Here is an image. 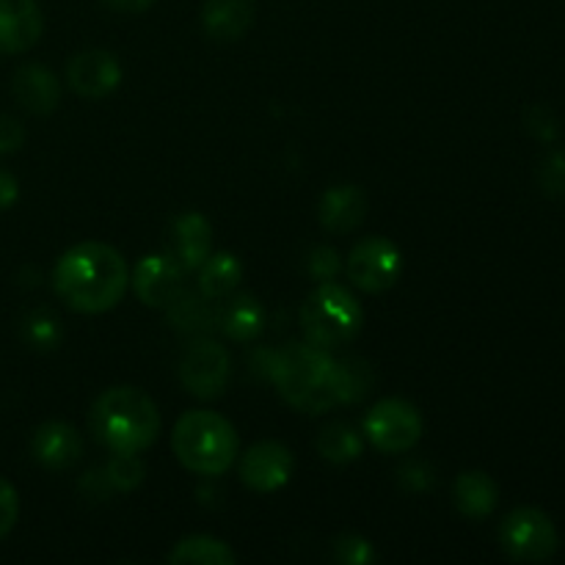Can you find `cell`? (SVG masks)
Here are the masks:
<instances>
[{"label": "cell", "instance_id": "obj_5", "mask_svg": "<svg viewBox=\"0 0 565 565\" xmlns=\"http://www.w3.org/2000/svg\"><path fill=\"white\" fill-rule=\"evenodd\" d=\"M362 303L348 287L334 285V281H320L318 290L303 301V334H307V342L323 351L348 345L362 331Z\"/></svg>", "mask_w": 565, "mask_h": 565}, {"label": "cell", "instance_id": "obj_10", "mask_svg": "<svg viewBox=\"0 0 565 565\" xmlns=\"http://www.w3.org/2000/svg\"><path fill=\"white\" fill-rule=\"evenodd\" d=\"M182 265L171 254H149L132 274V290L147 307H169L182 292Z\"/></svg>", "mask_w": 565, "mask_h": 565}, {"label": "cell", "instance_id": "obj_28", "mask_svg": "<svg viewBox=\"0 0 565 565\" xmlns=\"http://www.w3.org/2000/svg\"><path fill=\"white\" fill-rule=\"evenodd\" d=\"M334 557L348 565H367L375 563V550L370 541L359 539V535H342L334 544Z\"/></svg>", "mask_w": 565, "mask_h": 565}, {"label": "cell", "instance_id": "obj_1", "mask_svg": "<svg viewBox=\"0 0 565 565\" xmlns=\"http://www.w3.org/2000/svg\"><path fill=\"white\" fill-rule=\"evenodd\" d=\"M53 285L70 309L99 315L125 298L130 270L125 257L108 243H81L58 259Z\"/></svg>", "mask_w": 565, "mask_h": 565}, {"label": "cell", "instance_id": "obj_12", "mask_svg": "<svg viewBox=\"0 0 565 565\" xmlns=\"http://www.w3.org/2000/svg\"><path fill=\"white\" fill-rule=\"evenodd\" d=\"M292 452L279 441H259L241 458V480L254 491H276L290 480Z\"/></svg>", "mask_w": 565, "mask_h": 565}, {"label": "cell", "instance_id": "obj_34", "mask_svg": "<svg viewBox=\"0 0 565 565\" xmlns=\"http://www.w3.org/2000/svg\"><path fill=\"white\" fill-rule=\"evenodd\" d=\"M17 196H20V185H17V180L9 171L0 169V210L11 207L17 202Z\"/></svg>", "mask_w": 565, "mask_h": 565}, {"label": "cell", "instance_id": "obj_35", "mask_svg": "<svg viewBox=\"0 0 565 565\" xmlns=\"http://www.w3.org/2000/svg\"><path fill=\"white\" fill-rule=\"evenodd\" d=\"M108 9L121 11V14H138V11H147L154 0H103Z\"/></svg>", "mask_w": 565, "mask_h": 565}, {"label": "cell", "instance_id": "obj_27", "mask_svg": "<svg viewBox=\"0 0 565 565\" xmlns=\"http://www.w3.org/2000/svg\"><path fill=\"white\" fill-rule=\"evenodd\" d=\"M539 182L550 196H565V154L552 152L541 160Z\"/></svg>", "mask_w": 565, "mask_h": 565}, {"label": "cell", "instance_id": "obj_21", "mask_svg": "<svg viewBox=\"0 0 565 565\" xmlns=\"http://www.w3.org/2000/svg\"><path fill=\"white\" fill-rule=\"evenodd\" d=\"M265 315L263 307L254 296H235L224 303L221 309V329L232 337V340L248 342L263 331Z\"/></svg>", "mask_w": 565, "mask_h": 565}, {"label": "cell", "instance_id": "obj_11", "mask_svg": "<svg viewBox=\"0 0 565 565\" xmlns=\"http://www.w3.org/2000/svg\"><path fill=\"white\" fill-rule=\"evenodd\" d=\"M66 81L81 97L103 99L121 83V64L108 50H86L70 61Z\"/></svg>", "mask_w": 565, "mask_h": 565}, {"label": "cell", "instance_id": "obj_8", "mask_svg": "<svg viewBox=\"0 0 565 565\" xmlns=\"http://www.w3.org/2000/svg\"><path fill=\"white\" fill-rule=\"evenodd\" d=\"M232 379V359L224 345L215 340H199L182 353L180 359V381L191 395L202 401L224 395Z\"/></svg>", "mask_w": 565, "mask_h": 565}, {"label": "cell", "instance_id": "obj_25", "mask_svg": "<svg viewBox=\"0 0 565 565\" xmlns=\"http://www.w3.org/2000/svg\"><path fill=\"white\" fill-rule=\"evenodd\" d=\"M204 301H207L204 296L193 298V296H185V292H180V296L169 303L171 323L180 326V329H188V331L210 326V312H207V307H204Z\"/></svg>", "mask_w": 565, "mask_h": 565}, {"label": "cell", "instance_id": "obj_33", "mask_svg": "<svg viewBox=\"0 0 565 565\" xmlns=\"http://www.w3.org/2000/svg\"><path fill=\"white\" fill-rule=\"evenodd\" d=\"M430 478H434V475H430V469L425 467V463H419V461L408 463V467H403V469H401V480H403V486H408V489H414V491L428 489V486H430Z\"/></svg>", "mask_w": 565, "mask_h": 565}, {"label": "cell", "instance_id": "obj_26", "mask_svg": "<svg viewBox=\"0 0 565 565\" xmlns=\"http://www.w3.org/2000/svg\"><path fill=\"white\" fill-rule=\"evenodd\" d=\"M25 337L33 348H55L61 340L58 320L47 312H36L25 320Z\"/></svg>", "mask_w": 565, "mask_h": 565}, {"label": "cell", "instance_id": "obj_16", "mask_svg": "<svg viewBox=\"0 0 565 565\" xmlns=\"http://www.w3.org/2000/svg\"><path fill=\"white\" fill-rule=\"evenodd\" d=\"M318 213L326 230L334 235H348L362 226L364 215H367V196L356 185H337L323 193Z\"/></svg>", "mask_w": 565, "mask_h": 565}, {"label": "cell", "instance_id": "obj_31", "mask_svg": "<svg viewBox=\"0 0 565 565\" xmlns=\"http://www.w3.org/2000/svg\"><path fill=\"white\" fill-rule=\"evenodd\" d=\"M307 268L309 274H312V279L331 281L337 274H340V254L329 246H318L312 252V257H309Z\"/></svg>", "mask_w": 565, "mask_h": 565}, {"label": "cell", "instance_id": "obj_9", "mask_svg": "<svg viewBox=\"0 0 565 565\" xmlns=\"http://www.w3.org/2000/svg\"><path fill=\"white\" fill-rule=\"evenodd\" d=\"M403 257L386 237H364L348 254V279L364 292H386L401 279Z\"/></svg>", "mask_w": 565, "mask_h": 565}, {"label": "cell", "instance_id": "obj_2", "mask_svg": "<svg viewBox=\"0 0 565 565\" xmlns=\"http://www.w3.org/2000/svg\"><path fill=\"white\" fill-rule=\"evenodd\" d=\"M270 381L292 408L307 414H323L348 403L342 362L312 342H296L270 356Z\"/></svg>", "mask_w": 565, "mask_h": 565}, {"label": "cell", "instance_id": "obj_23", "mask_svg": "<svg viewBox=\"0 0 565 565\" xmlns=\"http://www.w3.org/2000/svg\"><path fill=\"white\" fill-rule=\"evenodd\" d=\"M318 450L326 461L351 463L364 452V439L345 423H331L320 430Z\"/></svg>", "mask_w": 565, "mask_h": 565}, {"label": "cell", "instance_id": "obj_29", "mask_svg": "<svg viewBox=\"0 0 565 565\" xmlns=\"http://www.w3.org/2000/svg\"><path fill=\"white\" fill-rule=\"evenodd\" d=\"M342 373H345L348 403H356L359 397L370 390V381H373L370 367L362 362V359H348V362H342Z\"/></svg>", "mask_w": 565, "mask_h": 565}, {"label": "cell", "instance_id": "obj_7", "mask_svg": "<svg viewBox=\"0 0 565 565\" xmlns=\"http://www.w3.org/2000/svg\"><path fill=\"white\" fill-rule=\"evenodd\" d=\"M364 434L373 441L375 450L401 456V452L414 450L423 436V417L412 403L386 397V401L375 403L364 417Z\"/></svg>", "mask_w": 565, "mask_h": 565}, {"label": "cell", "instance_id": "obj_30", "mask_svg": "<svg viewBox=\"0 0 565 565\" xmlns=\"http://www.w3.org/2000/svg\"><path fill=\"white\" fill-rule=\"evenodd\" d=\"M17 516H20V497L9 480L0 478V539H6L14 530Z\"/></svg>", "mask_w": 565, "mask_h": 565}, {"label": "cell", "instance_id": "obj_24", "mask_svg": "<svg viewBox=\"0 0 565 565\" xmlns=\"http://www.w3.org/2000/svg\"><path fill=\"white\" fill-rule=\"evenodd\" d=\"M105 478H108L110 489L132 491L147 478V467L138 458V452H114V458L105 467Z\"/></svg>", "mask_w": 565, "mask_h": 565}, {"label": "cell", "instance_id": "obj_6", "mask_svg": "<svg viewBox=\"0 0 565 565\" xmlns=\"http://www.w3.org/2000/svg\"><path fill=\"white\" fill-rule=\"evenodd\" d=\"M500 544L513 561L541 563L557 552V530L539 508H519L502 522Z\"/></svg>", "mask_w": 565, "mask_h": 565}, {"label": "cell", "instance_id": "obj_22", "mask_svg": "<svg viewBox=\"0 0 565 565\" xmlns=\"http://www.w3.org/2000/svg\"><path fill=\"white\" fill-rule=\"evenodd\" d=\"M169 563L177 565H230L235 563V552L230 550V544L218 539H210V535H191V539H182L174 550L169 552Z\"/></svg>", "mask_w": 565, "mask_h": 565}, {"label": "cell", "instance_id": "obj_18", "mask_svg": "<svg viewBox=\"0 0 565 565\" xmlns=\"http://www.w3.org/2000/svg\"><path fill=\"white\" fill-rule=\"evenodd\" d=\"M254 0H207L202 9V25L207 36L218 42H237L254 25Z\"/></svg>", "mask_w": 565, "mask_h": 565}, {"label": "cell", "instance_id": "obj_17", "mask_svg": "<svg viewBox=\"0 0 565 565\" xmlns=\"http://www.w3.org/2000/svg\"><path fill=\"white\" fill-rule=\"evenodd\" d=\"M14 97L31 114H53L61 103V83L47 66L25 64L14 72Z\"/></svg>", "mask_w": 565, "mask_h": 565}, {"label": "cell", "instance_id": "obj_32", "mask_svg": "<svg viewBox=\"0 0 565 565\" xmlns=\"http://www.w3.org/2000/svg\"><path fill=\"white\" fill-rule=\"evenodd\" d=\"M25 143V130L17 119L0 114V154H11Z\"/></svg>", "mask_w": 565, "mask_h": 565}, {"label": "cell", "instance_id": "obj_19", "mask_svg": "<svg viewBox=\"0 0 565 565\" xmlns=\"http://www.w3.org/2000/svg\"><path fill=\"white\" fill-rule=\"evenodd\" d=\"M500 489L486 472H463L452 486V502L467 519H486L497 508Z\"/></svg>", "mask_w": 565, "mask_h": 565}, {"label": "cell", "instance_id": "obj_13", "mask_svg": "<svg viewBox=\"0 0 565 565\" xmlns=\"http://www.w3.org/2000/svg\"><path fill=\"white\" fill-rule=\"evenodd\" d=\"M42 36V11L36 0H0V53L31 50Z\"/></svg>", "mask_w": 565, "mask_h": 565}, {"label": "cell", "instance_id": "obj_3", "mask_svg": "<svg viewBox=\"0 0 565 565\" xmlns=\"http://www.w3.org/2000/svg\"><path fill=\"white\" fill-rule=\"evenodd\" d=\"M92 434L110 452H138L154 445L160 434V412L147 392L136 386H114L94 401L88 414Z\"/></svg>", "mask_w": 565, "mask_h": 565}, {"label": "cell", "instance_id": "obj_15", "mask_svg": "<svg viewBox=\"0 0 565 565\" xmlns=\"http://www.w3.org/2000/svg\"><path fill=\"white\" fill-rule=\"evenodd\" d=\"M213 254V226L202 213H185L171 226V257L182 270H199V265Z\"/></svg>", "mask_w": 565, "mask_h": 565}, {"label": "cell", "instance_id": "obj_4", "mask_svg": "<svg viewBox=\"0 0 565 565\" xmlns=\"http://www.w3.org/2000/svg\"><path fill=\"white\" fill-rule=\"evenodd\" d=\"M171 447L180 463L204 478H218L237 461V434L230 419L199 408L177 419Z\"/></svg>", "mask_w": 565, "mask_h": 565}, {"label": "cell", "instance_id": "obj_20", "mask_svg": "<svg viewBox=\"0 0 565 565\" xmlns=\"http://www.w3.org/2000/svg\"><path fill=\"white\" fill-rule=\"evenodd\" d=\"M243 265L235 254L230 252H215L199 265V296H204L207 301H221L230 292H235V287L241 285Z\"/></svg>", "mask_w": 565, "mask_h": 565}, {"label": "cell", "instance_id": "obj_14", "mask_svg": "<svg viewBox=\"0 0 565 565\" xmlns=\"http://www.w3.org/2000/svg\"><path fill=\"white\" fill-rule=\"evenodd\" d=\"M31 452L42 467L47 469H70L81 461L83 439L72 425L66 423H44L33 430Z\"/></svg>", "mask_w": 565, "mask_h": 565}]
</instances>
